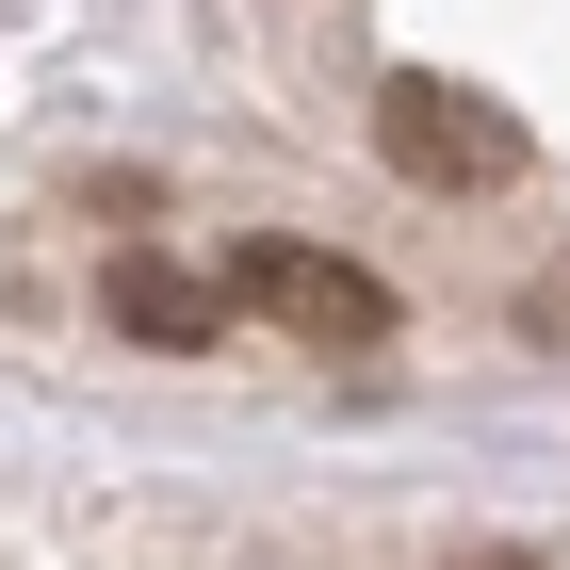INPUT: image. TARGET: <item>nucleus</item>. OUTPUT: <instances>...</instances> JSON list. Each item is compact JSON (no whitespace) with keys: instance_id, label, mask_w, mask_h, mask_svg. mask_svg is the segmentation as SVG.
I'll use <instances>...</instances> for the list:
<instances>
[{"instance_id":"f257e3e1","label":"nucleus","mask_w":570,"mask_h":570,"mask_svg":"<svg viewBox=\"0 0 570 570\" xmlns=\"http://www.w3.org/2000/svg\"><path fill=\"white\" fill-rule=\"evenodd\" d=\"M375 147H392V179H424V196H505V179L538 164L522 115L473 82H440V66H392L375 82Z\"/></svg>"},{"instance_id":"f03ea898","label":"nucleus","mask_w":570,"mask_h":570,"mask_svg":"<svg viewBox=\"0 0 570 570\" xmlns=\"http://www.w3.org/2000/svg\"><path fill=\"white\" fill-rule=\"evenodd\" d=\"M245 309H277L294 343H392V294H375L343 245H294V228L245 245Z\"/></svg>"},{"instance_id":"7ed1b4c3","label":"nucleus","mask_w":570,"mask_h":570,"mask_svg":"<svg viewBox=\"0 0 570 570\" xmlns=\"http://www.w3.org/2000/svg\"><path fill=\"white\" fill-rule=\"evenodd\" d=\"M98 309H115L131 343H164V358H213V343H228V294H213L196 262H164V245H131V262L98 277Z\"/></svg>"},{"instance_id":"20e7f679","label":"nucleus","mask_w":570,"mask_h":570,"mask_svg":"<svg viewBox=\"0 0 570 570\" xmlns=\"http://www.w3.org/2000/svg\"><path fill=\"white\" fill-rule=\"evenodd\" d=\"M522 326H538V343H570V262H554V277L522 294Z\"/></svg>"},{"instance_id":"39448f33","label":"nucleus","mask_w":570,"mask_h":570,"mask_svg":"<svg viewBox=\"0 0 570 570\" xmlns=\"http://www.w3.org/2000/svg\"><path fill=\"white\" fill-rule=\"evenodd\" d=\"M456 570H538V554H456Z\"/></svg>"}]
</instances>
